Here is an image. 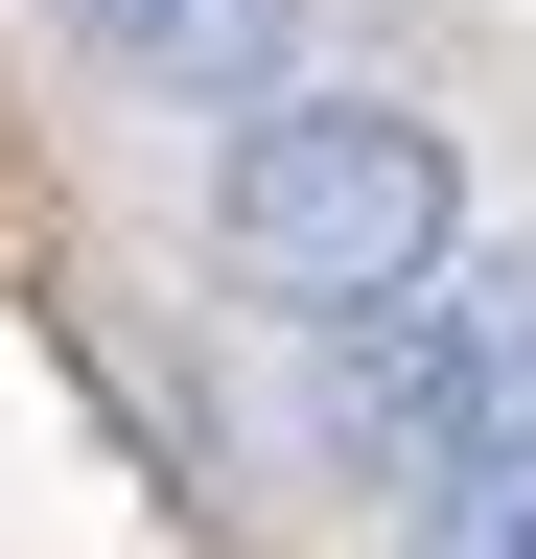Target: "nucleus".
Here are the masks:
<instances>
[{
    "label": "nucleus",
    "instance_id": "obj_1",
    "mask_svg": "<svg viewBox=\"0 0 536 559\" xmlns=\"http://www.w3.org/2000/svg\"><path fill=\"white\" fill-rule=\"evenodd\" d=\"M211 234H234L257 304H303V326H396V304L466 257V164H443L420 94H257Z\"/></svg>",
    "mask_w": 536,
    "mask_h": 559
},
{
    "label": "nucleus",
    "instance_id": "obj_2",
    "mask_svg": "<svg viewBox=\"0 0 536 559\" xmlns=\"http://www.w3.org/2000/svg\"><path fill=\"white\" fill-rule=\"evenodd\" d=\"M443 466H536V257L420 280V489Z\"/></svg>",
    "mask_w": 536,
    "mask_h": 559
},
{
    "label": "nucleus",
    "instance_id": "obj_3",
    "mask_svg": "<svg viewBox=\"0 0 536 559\" xmlns=\"http://www.w3.org/2000/svg\"><path fill=\"white\" fill-rule=\"evenodd\" d=\"M117 94H164V117H257L281 94V47H303V0H71Z\"/></svg>",
    "mask_w": 536,
    "mask_h": 559
},
{
    "label": "nucleus",
    "instance_id": "obj_4",
    "mask_svg": "<svg viewBox=\"0 0 536 559\" xmlns=\"http://www.w3.org/2000/svg\"><path fill=\"white\" fill-rule=\"evenodd\" d=\"M443 559H536V466H443Z\"/></svg>",
    "mask_w": 536,
    "mask_h": 559
}]
</instances>
